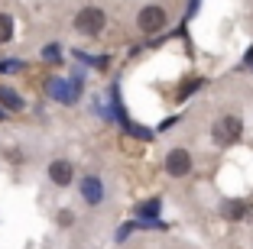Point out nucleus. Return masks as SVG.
<instances>
[{
	"label": "nucleus",
	"mask_w": 253,
	"mask_h": 249,
	"mask_svg": "<svg viewBox=\"0 0 253 249\" xmlns=\"http://www.w3.org/2000/svg\"><path fill=\"white\" fill-rule=\"evenodd\" d=\"M82 198L88 204H101L104 201V184L97 181V178H82Z\"/></svg>",
	"instance_id": "nucleus-6"
},
{
	"label": "nucleus",
	"mask_w": 253,
	"mask_h": 249,
	"mask_svg": "<svg viewBox=\"0 0 253 249\" xmlns=\"http://www.w3.org/2000/svg\"><path fill=\"white\" fill-rule=\"evenodd\" d=\"M0 120H3V110H0Z\"/></svg>",
	"instance_id": "nucleus-13"
},
{
	"label": "nucleus",
	"mask_w": 253,
	"mask_h": 249,
	"mask_svg": "<svg viewBox=\"0 0 253 249\" xmlns=\"http://www.w3.org/2000/svg\"><path fill=\"white\" fill-rule=\"evenodd\" d=\"M104 26H107V13L101 7H84L75 13V33H82V36H97Z\"/></svg>",
	"instance_id": "nucleus-2"
},
{
	"label": "nucleus",
	"mask_w": 253,
	"mask_h": 249,
	"mask_svg": "<svg viewBox=\"0 0 253 249\" xmlns=\"http://www.w3.org/2000/svg\"><path fill=\"white\" fill-rule=\"evenodd\" d=\"M49 178H52L55 184H72V178H75V169H72V162H65V159H55L52 165H49Z\"/></svg>",
	"instance_id": "nucleus-5"
},
{
	"label": "nucleus",
	"mask_w": 253,
	"mask_h": 249,
	"mask_svg": "<svg viewBox=\"0 0 253 249\" xmlns=\"http://www.w3.org/2000/svg\"><path fill=\"white\" fill-rule=\"evenodd\" d=\"M166 23H169V16H166V10L159 7V3H149V7H143L140 16H136V26H140L143 33H149V36H153V33H159Z\"/></svg>",
	"instance_id": "nucleus-3"
},
{
	"label": "nucleus",
	"mask_w": 253,
	"mask_h": 249,
	"mask_svg": "<svg viewBox=\"0 0 253 249\" xmlns=\"http://www.w3.org/2000/svg\"><path fill=\"white\" fill-rule=\"evenodd\" d=\"M0 107H7V110H23V97L16 94L13 88H0Z\"/></svg>",
	"instance_id": "nucleus-8"
},
{
	"label": "nucleus",
	"mask_w": 253,
	"mask_h": 249,
	"mask_svg": "<svg viewBox=\"0 0 253 249\" xmlns=\"http://www.w3.org/2000/svg\"><path fill=\"white\" fill-rule=\"evenodd\" d=\"M240 133H244V120L234 117V113H227V117L214 120V126H211V140H214V146L227 149V146H234V142L240 140Z\"/></svg>",
	"instance_id": "nucleus-1"
},
{
	"label": "nucleus",
	"mask_w": 253,
	"mask_h": 249,
	"mask_svg": "<svg viewBox=\"0 0 253 249\" xmlns=\"http://www.w3.org/2000/svg\"><path fill=\"white\" fill-rule=\"evenodd\" d=\"M59 223H62V227H68V223H72V213L62 211V213H59Z\"/></svg>",
	"instance_id": "nucleus-12"
},
{
	"label": "nucleus",
	"mask_w": 253,
	"mask_h": 249,
	"mask_svg": "<svg viewBox=\"0 0 253 249\" xmlns=\"http://www.w3.org/2000/svg\"><path fill=\"white\" fill-rule=\"evenodd\" d=\"M20 68V62H0V71H16Z\"/></svg>",
	"instance_id": "nucleus-11"
},
{
	"label": "nucleus",
	"mask_w": 253,
	"mask_h": 249,
	"mask_svg": "<svg viewBox=\"0 0 253 249\" xmlns=\"http://www.w3.org/2000/svg\"><path fill=\"white\" fill-rule=\"evenodd\" d=\"M166 172L175 175V178L188 175V172H192V155H188L185 149H172V152L166 155Z\"/></svg>",
	"instance_id": "nucleus-4"
},
{
	"label": "nucleus",
	"mask_w": 253,
	"mask_h": 249,
	"mask_svg": "<svg viewBox=\"0 0 253 249\" xmlns=\"http://www.w3.org/2000/svg\"><path fill=\"white\" fill-rule=\"evenodd\" d=\"M10 36H13V16L0 13V42H10Z\"/></svg>",
	"instance_id": "nucleus-10"
},
{
	"label": "nucleus",
	"mask_w": 253,
	"mask_h": 249,
	"mask_svg": "<svg viewBox=\"0 0 253 249\" xmlns=\"http://www.w3.org/2000/svg\"><path fill=\"white\" fill-rule=\"evenodd\" d=\"M221 213L227 220H244L247 217V204H240V201H224V204H221Z\"/></svg>",
	"instance_id": "nucleus-9"
},
{
	"label": "nucleus",
	"mask_w": 253,
	"mask_h": 249,
	"mask_svg": "<svg viewBox=\"0 0 253 249\" xmlns=\"http://www.w3.org/2000/svg\"><path fill=\"white\" fill-rule=\"evenodd\" d=\"M49 91H52V97L62 101V104H72L75 97H78V94H72V84H68V81H59V78L49 81Z\"/></svg>",
	"instance_id": "nucleus-7"
}]
</instances>
